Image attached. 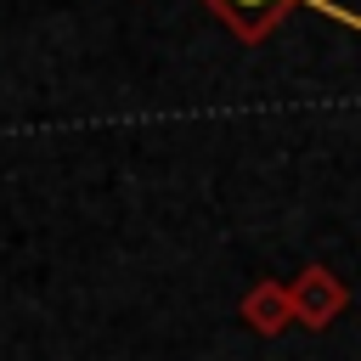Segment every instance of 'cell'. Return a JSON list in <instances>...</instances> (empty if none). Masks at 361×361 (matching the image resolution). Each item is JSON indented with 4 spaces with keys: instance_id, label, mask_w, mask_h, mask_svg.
<instances>
[{
    "instance_id": "obj_1",
    "label": "cell",
    "mask_w": 361,
    "mask_h": 361,
    "mask_svg": "<svg viewBox=\"0 0 361 361\" xmlns=\"http://www.w3.org/2000/svg\"><path fill=\"white\" fill-rule=\"evenodd\" d=\"M237 39H248V45H259V39H271L276 34V23L288 17V6H316V11H327V17H338L344 28H361V17L355 11H344V6H333V0H203Z\"/></svg>"
},
{
    "instance_id": "obj_2",
    "label": "cell",
    "mask_w": 361,
    "mask_h": 361,
    "mask_svg": "<svg viewBox=\"0 0 361 361\" xmlns=\"http://www.w3.org/2000/svg\"><path fill=\"white\" fill-rule=\"evenodd\" d=\"M288 299H293V322L310 327V333L333 327V322L350 310V288H344V276L327 271V265H305V271L288 282Z\"/></svg>"
},
{
    "instance_id": "obj_3",
    "label": "cell",
    "mask_w": 361,
    "mask_h": 361,
    "mask_svg": "<svg viewBox=\"0 0 361 361\" xmlns=\"http://www.w3.org/2000/svg\"><path fill=\"white\" fill-rule=\"evenodd\" d=\"M237 316H243V327H248V333H259V338L288 333V327H293V299H288V282L259 276V282L237 299Z\"/></svg>"
}]
</instances>
